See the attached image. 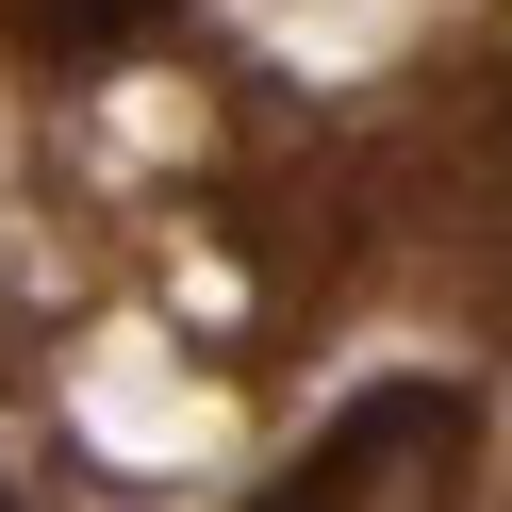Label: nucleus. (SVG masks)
Segmentation results:
<instances>
[{
	"label": "nucleus",
	"mask_w": 512,
	"mask_h": 512,
	"mask_svg": "<svg viewBox=\"0 0 512 512\" xmlns=\"http://www.w3.org/2000/svg\"><path fill=\"white\" fill-rule=\"evenodd\" d=\"M479 479V397L463 380H364L248 512H463Z\"/></svg>",
	"instance_id": "f257e3e1"
},
{
	"label": "nucleus",
	"mask_w": 512,
	"mask_h": 512,
	"mask_svg": "<svg viewBox=\"0 0 512 512\" xmlns=\"http://www.w3.org/2000/svg\"><path fill=\"white\" fill-rule=\"evenodd\" d=\"M182 0H17V34L34 50H133V34H166Z\"/></svg>",
	"instance_id": "f03ea898"
},
{
	"label": "nucleus",
	"mask_w": 512,
	"mask_h": 512,
	"mask_svg": "<svg viewBox=\"0 0 512 512\" xmlns=\"http://www.w3.org/2000/svg\"><path fill=\"white\" fill-rule=\"evenodd\" d=\"M0 512H17V496H0Z\"/></svg>",
	"instance_id": "7ed1b4c3"
}]
</instances>
